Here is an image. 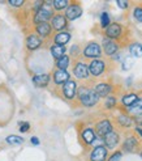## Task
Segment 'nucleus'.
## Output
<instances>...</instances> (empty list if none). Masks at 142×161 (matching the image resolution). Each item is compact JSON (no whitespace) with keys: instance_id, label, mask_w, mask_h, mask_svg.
Segmentation results:
<instances>
[{"instance_id":"obj_1","label":"nucleus","mask_w":142,"mask_h":161,"mask_svg":"<svg viewBox=\"0 0 142 161\" xmlns=\"http://www.w3.org/2000/svg\"><path fill=\"white\" fill-rule=\"evenodd\" d=\"M100 97L97 94L93 85H80L77 89V101L84 108H94L98 105Z\"/></svg>"},{"instance_id":"obj_2","label":"nucleus","mask_w":142,"mask_h":161,"mask_svg":"<svg viewBox=\"0 0 142 161\" xmlns=\"http://www.w3.org/2000/svg\"><path fill=\"white\" fill-rule=\"evenodd\" d=\"M114 68V60L112 59H93L89 63V71H90V76L93 77H102L104 76L107 72H109Z\"/></svg>"},{"instance_id":"obj_3","label":"nucleus","mask_w":142,"mask_h":161,"mask_svg":"<svg viewBox=\"0 0 142 161\" xmlns=\"http://www.w3.org/2000/svg\"><path fill=\"white\" fill-rule=\"evenodd\" d=\"M127 31H128V29L125 26H123L120 22H111V25L104 30V37H107L109 39H114V41H116L120 45V47H124L123 41L127 38L125 37Z\"/></svg>"},{"instance_id":"obj_4","label":"nucleus","mask_w":142,"mask_h":161,"mask_svg":"<svg viewBox=\"0 0 142 161\" xmlns=\"http://www.w3.org/2000/svg\"><path fill=\"white\" fill-rule=\"evenodd\" d=\"M142 148V143L139 136L134 132H130L129 135L125 136V139L121 144V151L127 153H139Z\"/></svg>"},{"instance_id":"obj_5","label":"nucleus","mask_w":142,"mask_h":161,"mask_svg":"<svg viewBox=\"0 0 142 161\" xmlns=\"http://www.w3.org/2000/svg\"><path fill=\"white\" fill-rule=\"evenodd\" d=\"M72 72L76 79L78 80H88L90 76V71H89V64L86 63L85 58L81 55L80 58H76L72 64Z\"/></svg>"},{"instance_id":"obj_6","label":"nucleus","mask_w":142,"mask_h":161,"mask_svg":"<svg viewBox=\"0 0 142 161\" xmlns=\"http://www.w3.org/2000/svg\"><path fill=\"white\" fill-rule=\"evenodd\" d=\"M52 4H53V2H44V5L38 12H35L33 14V22L35 25L42 24V22H48L50 20H52L53 14H55Z\"/></svg>"},{"instance_id":"obj_7","label":"nucleus","mask_w":142,"mask_h":161,"mask_svg":"<svg viewBox=\"0 0 142 161\" xmlns=\"http://www.w3.org/2000/svg\"><path fill=\"white\" fill-rule=\"evenodd\" d=\"M81 55L85 59H99L103 55V50H102V46L98 42L91 41L84 46Z\"/></svg>"},{"instance_id":"obj_8","label":"nucleus","mask_w":142,"mask_h":161,"mask_svg":"<svg viewBox=\"0 0 142 161\" xmlns=\"http://www.w3.org/2000/svg\"><path fill=\"white\" fill-rule=\"evenodd\" d=\"M94 130H95V134H97L98 138L103 139L107 134H109L111 131L115 130V126H114V122L111 119L103 118V119H99L94 123Z\"/></svg>"},{"instance_id":"obj_9","label":"nucleus","mask_w":142,"mask_h":161,"mask_svg":"<svg viewBox=\"0 0 142 161\" xmlns=\"http://www.w3.org/2000/svg\"><path fill=\"white\" fill-rule=\"evenodd\" d=\"M77 81H74L73 79L68 80V81L60 86V92H61V97L65 101H73L74 98H77Z\"/></svg>"},{"instance_id":"obj_10","label":"nucleus","mask_w":142,"mask_h":161,"mask_svg":"<svg viewBox=\"0 0 142 161\" xmlns=\"http://www.w3.org/2000/svg\"><path fill=\"white\" fill-rule=\"evenodd\" d=\"M78 138H80V142L86 147H91L94 140H95L98 136L95 134V130L94 127H90V126H84L81 130H80V134H78Z\"/></svg>"},{"instance_id":"obj_11","label":"nucleus","mask_w":142,"mask_h":161,"mask_svg":"<svg viewBox=\"0 0 142 161\" xmlns=\"http://www.w3.org/2000/svg\"><path fill=\"white\" fill-rule=\"evenodd\" d=\"M114 123L121 128V130H129V128L133 127V125H136L134 118H132L130 115H128L125 111H121L120 114H117L114 119Z\"/></svg>"},{"instance_id":"obj_12","label":"nucleus","mask_w":142,"mask_h":161,"mask_svg":"<svg viewBox=\"0 0 142 161\" xmlns=\"http://www.w3.org/2000/svg\"><path fill=\"white\" fill-rule=\"evenodd\" d=\"M121 49L120 45L117 43L116 41L114 39H109L107 37L103 38V41H102V50H103V54L106 56H115L116 54H119V50Z\"/></svg>"},{"instance_id":"obj_13","label":"nucleus","mask_w":142,"mask_h":161,"mask_svg":"<svg viewBox=\"0 0 142 161\" xmlns=\"http://www.w3.org/2000/svg\"><path fill=\"white\" fill-rule=\"evenodd\" d=\"M43 45V39L39 37L37 33H30L26 36V39H25V46L26 49L30 51V53H34L37 51L38 49H41Z\"/></svg>"},{"instance_id":"obj_14","label":"nucleus","mask_w":142,"mask_h":161,"mask_svg":"<svg viewBox=\"0 0 142 161\" xmlns=\"http://www.w3.org/2000/svg\"><path fill=\"white\" fill-rule=\"evenodd\" d=\"M64 14H65V17L68 19V21H74L77 19H80L81 14H82L81 3L80 2H70V4L67 8V11H65Z\"/></svg>"},{"instance_id":"obj_15","label":"nucleus","mask_w":142,"mask_h":161,"mask_svg":"<svg viewBox=\"0 0 142 161\" xmlns=\"http://www.w3.org/2000/svg\"><path fill=\"white\" fill-rule=\"evenodd\" d=\"M51 26L56 33L64 31V29H67V26H68V19L65 17V14L64 13H55L51 20Z\"/></svg>"},{"instance_id":"obj_16","label":"nucleus","mask_w":142,"mask_h":161,"mask_svg":"<svg viewBox=\"0 0 142 161\" xmlns=\"http://www.w3.org/2000/svg\"><path fill=\"white\" fill-rule=\"evenodd\" d=\"M103 142H104V147L108 151H115L120 144V132L116 130L111 131L103 138Z\"/></svg>"},{"instance_id":"obj_17","label":"nucleus","mask_w":142,"mask_h":161,"mask_svg":"<svg viewBox=\"0 0 142 161\" xmlns=\"http://www.w3.org/2000/svg\"><path fill=\"white\" fill-rule=\"evenodd\" d=\"M94 89H95L97 94L100 98H107L108 96H112L115 86L108 81H102V83H98L97 85H94Z\"/></svg>"},{"instance_id":"obj_18","label":"nucleus","mask_w":142,"mask_h":161,"mask_svg":"<svg viewBox=\"0 0 142 161\" xmlns=\"http://www.w3.org/2000/svg\"><path fill=\"white\" fill-rule=\"evenodd\" d=\"M108 160V149L104 146L94 147L89 153V161H107Z\"/></svg>"},{"instance_id":"obj_19","label":"nucleus","mask_w":142,"mask_h":161,"mask_svg":"<svg viewBox=\"0 0 142 161\" xmlns=\"http://www.w3.org/2000/svg\"><path fill=\"white\" fill-rule=\"evenodd\" d=\"M68 80H70V74L64 69H55L52 72V83L56 86H63Z\"/></svg>"},{"instance_id":"obj_20","label":"nucleus","mask_w":142,"mask_h":161,"mask_svg":"<svg viewBox=\"0 0 142 161\" xmlns=\"http://www.w3.org/2000/svg\"><path fill=\"white\" fill-rule=\"evenodd\" d=\"M138 98H139V94L133 93V92L123 94V97H121V100H120V105H121L120 109H121V110H127V109H129V108H130Z\"/></svg>"},{"instance_id":"obj_21","label":"nucleus","mask_w":142,"mask_h":161,"mask_svg":"<svg viewBox=\"0 0 142 161\" xmlns=\"http://www.w3.org/2000/svg\"><path fill=\"white\" fill-rule=\"evenodd\" d=\"M34 86L37 88H47L48 84L51 83V75L50 74H38L31 77Z\"/></svg>"},{"instance_id":"obj_22","label":"nucleus","mask_w":142,"mask_h":161,"mask_svg":"<svg viewBox=\"0 0 142 161\" xmlns=\"http://www.w3.org/2000/svg\"><path fill=\"white\" fill-rule=\"evenodd\" d=\"M121 111H125L128 115H130L132 118H142V96H139V98L133 103V105L127 109V110H121Z\"/></svg>"},{"instance_id":"obj_23","label":"nucleus","mask_w":142,"mask_h":161,"mask_svg":"<svg viewBox=\"0 0 142 161\" xmlns=\"http://www.w3.org/2000/svg\"><path fill=\"white\" fill-rule=\"evenodd\" d=\"M52 30L53 29H52L50 22H42V24H38V25H35V33L41 37L42 39L51 37Z\"/></svg>"},{"instance_id":"obj_24","label":"nucleus","mask_w":142,"mask_h":161,"mask_svg":"<svg viewBox=\"0 0 142 161\" xmlns=\"http://www.w3.org/2000/svg\"><path fill=\"white\" fill-rule=\"evenodd\" d=\"M70 38H72V36H70V33L67 31V30L60 31V33H56L52 37L53 43L55 45H60V46H65L70 41Z\"/></svg>"},{"instance_id":"obj_25","label":"nucleus","mask_w":142,"mask_h":161,"mask_svg":"<svg viewBox=\"0 0 142 161\" xmlns=\"http://www.w3.org/2000/svg\"><path fill=\"white\" fill-rule=\"evenodd\" d=\"M50 54H51V56H52L55 60H58V59L63 58L64 55H67V47L53 43V45L50 47Z\"/></svg>"},{"instance_id":"obj_26","label":"nucleus","mask_w":142,"mask_h":161,"mask_svg":"<svg viewBox=\"0 0 142 161\" xmlns=\"http://www.w3.org/2000/svg\"><path fill=\"white\" fill-rule=\"evenodd\" d=\"M128 50L133 58H142V43L133 42L128 46Z\"/></svg>"},{"instance_id":"obj_27","label":"nucleus","mask_w":142,"mask_h":161,"mask_svg":"<svg viewBox=\"0 0 142 161\" xmlns=\"http://www.w3.org/2000/svg\"><path fill=\"white\" fill-rule=\"evenodd\" d=\"M70 66V56L69 55H64L63 58L55 60V67L56 69H64L67 71V68Z\"/></svg>"},{"instance_id":"obj_28","label":"nucleus","mask_w":142,"mask_h":161,"mask_svg":"<svg viewBox=\"0 0 142 161\" xmlns=\"http://www.w3.org/2000/svg\"><path fill=\"white\" fill-rule=\"evenodd\" d=\"M119 105V102H117V97L116 96H108L107 98H104V102H103V108L106 110H114L117 108Z\"/></svg>"},{"instance_id":"obj_29","label":"nucleus","mask_w":142,"mask_h":161,"mask_svg":"<svg viewBox=\"0 0 142 161\" xmlns=\"http://www.w3.org/2000/svg\"><path fill=\"white\" fill-rule=\"evenodd\" d=\"M69 4H70L69 0H53L52 8H53V11H56L58 13H61V11H67Z\"/></svg>"},{"instance_id":"obj_30","label":"nucleus","mask_w":142,"mask_h":161,"mask_svg":"<svg viewBox=\"0 0 142 161\" xmlns=\"http://www.w3.org/2000/svg\"><path fill=\"white\" fill-rule=\"evenodd\" d=\"M5 142L8 144H11V146H21V144L25 143L23 138H21V136H18V135H9V136H7Z\"/></svg>"},{"instance_id":"obj_31","label":"nucleus","mask_w":142,"mask_h":161,"mask_svg":"<svg viewBox=\"0 0 142 161\" xmlns=\"http://www.w3.org/2000/svg\"><path fill=\"white\" fill-rule=\"evenodd\" d=\"M109 25H111V19H109V14L107 12H103L100 14V26L106 30Z\"/></svg>"},{"instance_id":"obj_32","label":"nucleus","mask_w":142,"mask_h":161,"mask_svg":"<svg viewBox=\"0 0 142 161\" xmlns=\"http://www.w3.org/2000/svg\"><path fill=\"white\" fill-rule=\"evenodd\" d=\"M133 17L137 22H142V7L141 5H136L134 9H133Z\"/></svg>"},{"instance_id":"obj_33","label":"nucleus","mask_w":142,"mask_h":161,"mask_svg":"<svg viewBox=\"0 0 142 161\" xmlns=\"http://www.w3.org/2000/svg\"><path fill=\"white\" fill-rule=\"evenodd\" d=\"M121 157H123V151H121V149H116L114 153L108 157L107 161H120Z\"/></svg>"},{"instance_id":"obj_34","label":"nucleus","mask_w":142,"mask_h":161,"mask_svg":"<svg viewBox=\"0 0 142 161\" xmlns=\"http://www.w3.org/2000/svg\"><path fill=\"white\" fill-rule=\"evenodd\" d=\"M80 53L82 54V51H80V46L78 45H73L72 47H70V56H74V59L76 58H80Z\"/></svg>"},{"instance_id":"obj_35","label":"nucleus","mask_w":142,"mask_h":161,"mask_svg":"<svg viewBox=\"0 0 142 161\" xmlns=\"http://www.w3.org/2000/svg\"><path fill=\"white\" fill-rule=\"evenodd\" d=\"M133 66V60H132V58H129V56H127L124 60H123V64H121V68L124 69V71H128L130 67Z\"/></svg>"},{"instance_id":"obj_36","label":"nucleus","mask_w":142,"mask_h":161,"mask_svg":"<svg viewBox=\"0 0 142 161\" xmlns=\"http://www.w3.org/2000/svg\"><path fill=\"white\" fill-rule=\"evenodd\" d=\"M8 4H9L11 7H13V8H21V7H23L25 2H23V0H9Z\"/></svg>"},{"instance_id":"obj_37","label":"nucleus","mask_w":142,"mask_h":161,"mask_svg":"<svg viewBox=\"0 0 142 161\" xmlns=\"http://www.w3.org/2000/svg\"><path fill=\"white\" fill-rule=\"evenodd\" d=\"M18 130H20V132H28L30 130V123L29 122H21Z\"/></svg>"},{"instance_id":"obj_38","label":"nucleus","mask_w":142,"mask_h":161,"mask_svg":"<svg viewBox=\"0 0 142 161\" xmlns=\"http://www.w3.org/2000/svg\"><path fill=\"white\" fill-rule=\"evenodd\" d=\"M116 4L119 8H121V9H128L129 8V2H125V0H117Z\"/></svg>"},{"instance_id":"obj_39","label":"nucleus","mask_w":142,"mask_h":161,"mask_svg":"<svg viewBox=\"0 0 142 161\" xmlns=\"http://www.w3.org/2000/svg\"><path fill=\"white\" fill-rule=\"evenodd\" d=\"M30 142H31V144H33V146H39V144H41V142H39V139L37 138V136H31Z\"/></svg>"},{"instance_id":"obj_40","label":"nucleus","mask_w":142,"mask_h":161,"mask_svg":"<svg viewBox=\"0 0 142 161\" xmlns=\"http://www.w3.org/2000/svg\"><path fill=\"white\" fill-rule=\"evenodd\" d=\"M134 132H136L138 136H141V138H142V127L136 126V128H134Z\"/></svg>"},{"instance_id":"obj_41","label":"nucleus","mask_w":142,"mask_h":161,"mask_svg":"<svg viewBox=\"0 0 142 161\" xmlns=\"http://www.w3.org/2000/svg\"><path fill=\"white\" fill-rule=\"evenodd\" d=\"M139 156L142 157V148H141V151H139Z\"/></svg>"}]
</instances>
